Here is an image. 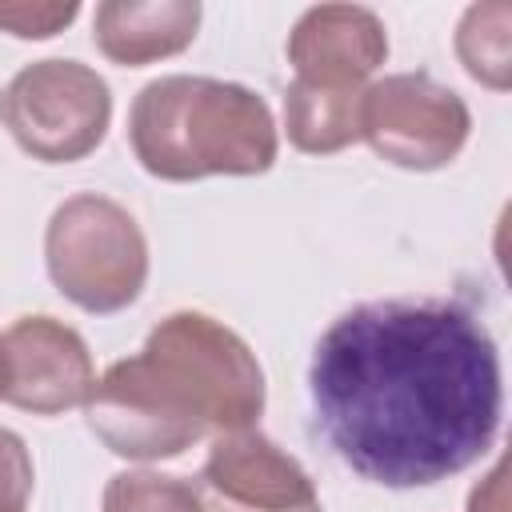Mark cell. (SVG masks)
Segmentation results:
<instances>
[{"instance_id":"e0dca14e","label":"cell","mask_w":512,"mask_h":512,"mask_svg":"<svg viewBox=\"0 0 512 512\" xmlns=\"http://www.w3.org/2000/svg\"><path fill=\"white\" fill-rule=\"evenodd\" d=\"M468 512H508V464L504 460L472 488Z\"/></svg>"},{"instance_id":"5bb4252c","label":"cell","mask_w":512,"mask_h":512,"mask_svg":"<svg viewBox=\"0 0 512 512\" xmlns=\"http://www.w3.org/2000/svg\"><path fill=\"white\" fill-rule=\"evenodd\" d=\"M100 512H208V504L204 492L184 476L128 468L104 484Z\"/></svg>"},{"instance_id":"7c38bea8","label":"cell","mask_w":512,"mask_h":512,"mask_svg":"<svg viewBox=\"0 0 512 512\" xmlns=\"http://www.w3.org/2000/svg\"><path fill=\"white\" fill-rule=\"evenodd\" d=\"M364 88L316 84L296 76L284 88V132L292 148L308 156H332L356 144L364 120Z\"/></svg>"},{"instance_id":"5b68a950","label":"cell","mask_w":512,"mask_h":512,"mask_svg":"<svg viewBox=\"0 0 512 512\" xmlns=\"http://www.w3.org/2000/svg\"><path fill=\"white\" fill-rule=\"evenodd\" d=\"M96 440L124 460H172L208 436L188 388L144 348L116 360L84 400Z\"/></svg>"},{"instance_id":"8fae6325","label":"cell","mask_w":512,"mask_h":512,"mask_svg":"<svg viewBox=\"0 0 512 512\" xmlns=\"http://www.w3.org/2000/svg\"><path fill=\"white\" fill-rule=\"evenodd\" d=\"M196 0H104L92 12L96 48L124 68H144L184 52L196 40Z\"/></svg>"},{"instance_id":"3957f363","label":"cell","mask_w":512,"mask_h":512,"mask_svg":"<svg viewBox=\"0 0 512 512\" xmlns=\"http://www.w3.org/2000/svg\"><path fill=\"white\" fill-rule=\"evenodd\" d=\"M44 264L64 300L92 316H112L136 304L148 284V240L124 204L76 192L44 228Z\"/></svg>"},{"instance_id":"2e32d148","label":"cell","mask_w":512,"mask_h":512,"mask_svg":"<svg viewBox=\"0 0 512 512\" xmlns=\"http://www.w3.org/2000/svg\"><path fill=\"white\" fill-rule=\"evenodd\" d=\"M32 484H36V468L28 444L12 428H0V512H24Z\"/></svg>"},{"instance_id":"9c48e42d","label":"cell","mask_w":512,"mask_h":512,"mask_svg":"<svg viewBox=\"0 0 512 512\" xmlns=\"http://www.w3.org/2000/svg\"><path fill=\"white\" fill-rule=\"evenodd\" d=\"M204 504L224 512H308L320 508L316 484L260 428L216 432L200 468Z\"/></svg>"},{"instance_id":"6da1fadb","label":"cell","mask_w":512,"mask_h":512,"mask_svg":"<svg viewBox=\"0 0 512 512\" xmlns=\"http://www.w3.org/2000/svg\"><path fill=\"white\" fill-rule=\"evenodd\" d=\"M308 408L316 436L348 472L380 488H428L496 444L500 352L460 300H364L316 340Z\"/></svg>"},{"instance_id":"9a60e30c","label":"cell","mask_w":512,"mask_h":512,"mask_svg":"<svg viewBox=\"0 0 512 512\" xmlns=\"http://www.w3.org/2000/svg\"><path fill=\"white\" fill-rule=\"evenodd\" d=\"M76 16H80L76 0H36V4L12 0V4H0V32L16 40H48L64 32Z\"/></svg>"},{"instance_id":"30bf717a","label":"cell","mask_w":512,"mask_h":512,"mask_svg":"<svg viewBox=\"0 0 512 512\" xmlns=\"http://www.w3.org/2000/svg\"><path fill=\"white\" fill-rule=\"evenodd\" d=\"M384 60V20L364 4H316L288 32V64L300 80L364 88Z\"/></svg>"},{"instance_id":"7a4b0ae2","label":"cell","mask_w":512,"mask_h":512,"mask_svg":"<svg viewBox=\"0 0 512 512\" xmlns=\"http://www.w3.org/2000/svg\"><path fill=\"white\" fill-rule=\"evenodd\" d=\"M128 140L156 180L188 184L204 176H260L276 164L280 140L260 92L216 76L148 80L128 112Z\"/></svg>"},{"instance_id":"52a82bcc","label":"cell","mask_w":512,"mask_h":512,"mask_svg":"<svg viewBox=\"0 0 512 512\" xmlns=\"http://www.w3.org/2000/svg\"><path fill=\"white\" fill-rule=\"evenodd\" d=\"M472 132V112L460 92L428 72H392L364 88L360 140L404 172H436L452 164Z\"/></svg>"},{"instance_id":"277c9868","label":"cell","mask_w":512,"mask_h":512,"mask_svg":"<svg viewBox=\"0 0 512 512\" xmlns=\"http://www.w3.org/2000/svg\"><path fill=\"white\" fill-rule=\"evenodd\" d=\"M0 124L40 164H76L112 124L108 80L80 60H32L0 92Z\"/></svg>"},{"instance_id":"8992f818","label":"cell","mask_w":512,"mask_h":512,"mask_svg":"<svg viewBox=\"0 0 512 512\" xmlns=\"http://www.w3.org/2000/svg\"><path fill=\"white\" fill-rule=\"evenodd\" d=\"M144 352L156 356L196 400L208 432L256 428L264 412V368L248 340L208 312L164 316Z\"/></svg>"},{"instance_id":"4fadbf2b","label":"cell","mask_w":512,"mask_h":512,"mask_svg":"<svg viewBox=\"0 0 512 512\" xmlns=\"http://www.w3.org/2000/svg\"><path fill=\"white\" fill-rule=\"evenodd\" d=\"M512 4H472L456 24V56L472 80L492 92L512 84Z\"/></svg>"},{"instance_id":"ba28073f","label":"cell","mask_w":512,"mask_h":512,"mask_svg":"<svg viewBox=\"0 0 512 512\" xmlns=\"http://www.w3.org/2000/svg\"><path fill=\"white\" fill-rule=\"evenodd\" d=\"M96 384L84 336L56 316H20L0 332V400L32 416L80 408Z\"/></svg>"}]
</instances>
